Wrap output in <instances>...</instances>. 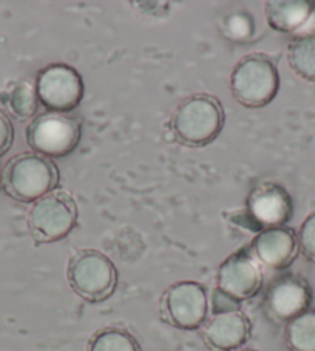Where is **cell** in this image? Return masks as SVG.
Returning a JSON list of instances; mask_svg holds the SVG:
<instances>
[{
	"instance_id": "cell-1",
	"label": "cell",
	"mask_w": 315,
	"mask_h": 351,
	"mask_svg": "<svg viewBox=\"0 0 315 351\" xmlns=\"http://www.w3.org/2000/svg\"><path fill=\"white\" fill-rule=\"evenodd\" d=\"M226 113L223 104L212 95H192L178 106L173 114V133L190 147L214 143L223 132Z\"/></svg>"
},
{
	"instance_id": "cell-2",
	"label": "cell",
	"mask_w": 315,
	"mask_h": 351,
	"mask_svg": "<svg viewBox=\"0 0 315 351\" xmlns=\"http://www.w3.org/2000/svg\"><path fill=\"white\" fill-rule=\"evenodd\" d=\"M66 280L79 298L90 304H101L116 291L119 274L104 252L79 250L68 260Z\"/></svg>"
},
{
	"instance_id": "cell-3",
	"label": "cell",
	"mask_w": 315,
	"mask_h": 351,
	"mask_svg": "<svg viewBox=\"0 0 315 351\" xmlns=\"http://www.w3.org/2000/svg\"><path fill=\"white\" fill-rule=\"evenodd\" d=\"M280 88V75L268 54L252 53L240 59L230 75V92L241 106L262 108L268 106Z\"/></svg>"
},
{
	"instance_id": "cell-4",
	"label": "cell",
	"mask_w": 315,
	"mask_h": 351,
	"mask_svg": "<svg viewBox=\"0 0 315 351\" xmlns=\"http://www.w3.org/2000/svg\"><path fill=\"white\" fill-rule=\"evenodd\" d=\"M59 171L50 158L25 152L16 155L5 166L3 187L10 197L22 203H34L56 191Z\"/></svg>"
},
{
	"instance_id": "cell-5",
	"label": "cell",
	"mask_w": 315,
	"mask_h": 351,
	"mask_svg": "<svg viewBox=\"0 0 315 351\" xmlns=\"http://www.w3.org/2000/svg\"><path fill=\"white\" fill-rule=\"evenodd\" d=\"M77 206L65 191H53L34 202L28 213V229L38 245L68 237L77 225Z\"/></svg>"
},
{
	"instance_id": "cell-6",
	"label": "cell",
	"mask_w": 315,
	"mask_h": 351,
	"mask_svg": "<svg viewBox=\"0 0 315 351\" xmlns=\"http://www.w3.org/2000/svg\"><path fill=\"white\" fill-rule=\"evenodd\" d=\"M210 313L207 288L195 280H181L168 287L161 298V316L173 328L201 330Z\"/></svg>"
},
{
	"instance_id": "cell-7",
	"label": "cell",
	"mask_w": 315,
	"mask_h": 351,
	"mask_svg": "<svg viewBox=\"0 0 315 351\" xmlns=\"http://www.w3.org/2000/svg\"><path fill=\"white\" fill-rule=\"evenodd\" d=\"M82 136L79 121L65 113L47 112L29 123L28 146L45 158H65L75 152Z\"/></svg>"
},
{
	"instance_id": "cell-8",
	"label": "cell",
	"mask_w": 315,
	"mask_h": 351,
	"mask_svg": "<svg viewBox=\"0 0 315 351\" xmlns=\"http://www.w3.org/2000/svg\"><path fill=\"white\" fill-rule=\"evenodd\" d=\"M39 102L53 113H68L84 99V80L75 66L51 64L39 70L36 77Z\"/></svg>"
},
{
	"instance_id": "cell-9",
	"label": "cell",
	"mask_w": 315,
	"mask_h": 351,
	"mask_svg": "<svg viewBox=\"0 0 315 351\" xmlns=\"http://www.w3.org/2000/svg\"><path fill=\"white\" fill-rule=\"evenodd\" d=\"M263 282V268L253 258L249 247L230 254L216 272V289L236 304L255 298Z\"/></svg>"
},
{
	"instance_id": "cell-10",
	"label": "cell",
	"mask_w": 315,
	"mask_h": 351,
	"mask_svg": "<svg viewBox=\"0 0 315 351\" xmlns=\"http://www.w3.org/2000/svg\"><path fill=\"white\" fill-rule=\"evenodd\" d=\"M252 336V322L241 311L240 304L214 306L201 326V337L212 351H235L244 348Z\"/></svg>"
},
{
	"instance_id": "cell-11",
	"label": "cell",
	"mask_w": 315,
	"mask_h": 351,
	"mask_svg": "<svg viewBox=\"0 0 315 351\" xmlns=\"http://www.w3.org/2000/svg\"><path fill=\"white\" fill-rule=\"evenodd\" d=\"M312 304V289L306 278L299 274L277 277L266 289L264 311L275 322L288 324L289 320L305 313Z\"/></svg>"
},
{
	"instance_id": "cell-12",
	"label": "cell",
	"mask_w": 315,
	"mask_h": 351,
	"mask_svg": "<svg viewBox=\"0 0 315 351\" xmlns=\"http://www.w3.org/2000/svg\"><path fill=\"white\" fill-rule=\"evenodd\" d=\"M247 217L258 231L268 228L286 226L292 219L294 202L289 192L275 181H263L251 191L246 199Z\"/></svg>"
},
{
	"instance_id": "cell-13",
	"label": "cell",
	"mask_w": 315,
	"mask_h": 351,
	"mask_svg": "<svg viewBox=\"0 0 315 351\" xmlns=\"http://www.w3.org/2000/svg\"><path fill=\"white\" fill-rule=\"evenodd\" d=\"M249 251L262 268L281 271L299 256V239L288 226L262 229L253 237Z\"/></svg>"
},
{
	"instance_id": "cell-14",
	"label": "cell",
	"mask_w": 315,
	"mask_h": 351,
	"mask_svg": "<svg viewBox=\"0 0 315 351\" xmlns=\"http://www.w3.org/2000/svg\"><path fill=\"white\" fill-rule=\"evenodd\" d=\"M269 27L278 33H297L312 19L315 2L311 0H270L264 3Z\"/></svg>"
},
{
	"instance_id": "cell-15",
	"label": "cell",
	"mask_w": 315,
	"mask_h": 351,
	"mask_svg": "<svg viewBox=\"0 0 315 351\" xmlns=\"http://www.w3.org/2000/svg\"><path fill=\"white\" fill-rule=\"evenodd\" d=\"M288 62L297 76L315 82V33L300 34L290 40Z\"/></svg>"
},
{
	"instance_id": "cell-16",
	"label": "cell",
	"mask_w": 315,
	"mask_h": 351,
	"mask_svg": "<svg viewBox=\"0 0 315 351\" xmlns=\"http://www.w3.org/2000/svg\"><path fill=\"white\" fill-rule=\"evenodd\" d=\"M284 343L289 351H315V310L305 313L284 324Z\"/></svg>"
},
{
	"instance_id": "cell-17",
	"label": "cell",
	"mask_w": 315,
	"mask_h": 351,
	"mask_svg": "<svg viewBox=\"0 0 315 351\" xmlns=\"http://www.w3.org/2000/svg\"><path fill=\"white\" fill-rule=\"evenodd\" d=\"M87 351H142L130 331L121 326H105L90 337Z\"/></svg>"
},
{
	"instance_id": "cell-18",
	"label": "cell",
	"mask_w": 315,
	"mask_h": 351,
	"mask_svg": "<svg viewBox=\"0 0 315 351\" xmlns=\"http://www.w3.org/2000/svg\"><path fill=\"white\" fill-rule=\"evenodd\" d=\"M11 113L19 121L32 119L39 107V98L36 86L29 81H19L11 87L7 99Z\"/></svg>"
},
{
	"instance_id": "cell-19",
	"label": "cell",
	"mask_w": 315,
	"mask_h": 351,
	"mask_svg": "<svg viewBox=\"0 0 315 351\" xmlns=\"http://www.w3.org/2000/svg\"><path fill=\"white\" fill-rule=\"evenodd\" d=\"M223 32L232 40H247L253 34L252 17L241 11L229 14L223 23Z\"/></svg>"
},
{
	"instance_id": "cell-20",
	"label": "cell",
	"mask_w": 315,
	"mask_h": 351,
	"mask_svg": "<svg viewBox=\"0 0 315 351\" xmlns=\"http://www.w3.org/2000/svg\"><path fill=\"white\" fill-rule=\"evenodd\" d=\"M297 239H299L300 252L309 262L315 263V209L301 221Z\"/></svg>"
},
{
	"instance_id": "cell-21",
	"label": "cell",
	"mask_w": 315,
	"mask_h": 351,
	"mask_svg": "<svg viewBox=\"0 0 315 351\" xmlns=\"http://www.w3.org/2000/svg\"><path fill=\"white\" fill-rule=\"evenodd\" d=\"M14 139V130L13 124L8 119L7 114L0 110V156L5 155L11 149Z\"/></svg>"
},
{
	"instance_id": "cell-22",
	"label": "cell",
	"mask_w": 315,
	"mask_h": 351,
	"mask_svg": "<svg viewBox=\"0 0 315 351\" xmlns=\"http://www.w3.org/2000/svg\"><path fill=\"white\" fill-rule=\"evenodd\" d=\"M235 351H258V350H253V348H240V350H235Z\"/></svg>"
},
{
	"instance_id": "cell-23",
	"label": "cell",
	"mask_w": 315,
	"mask_h": 351,
	"mask_svg": "<svg viewBox=\"0 0 315 351\" xmlns=\"http://www.w3.org/2000/svg\"><path fill=\"white\" fill-rule=\"evenodd\" d=\"M3 183V172H2V169H0V184Z\"/></svg>"
}]
</instances>
